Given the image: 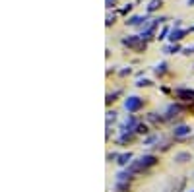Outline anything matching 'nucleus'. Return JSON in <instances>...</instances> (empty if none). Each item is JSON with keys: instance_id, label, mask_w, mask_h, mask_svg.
<instances>
[{"instance_id": "1", "label": "nucleus", "mask_w": 194, "mask_h": 192, "mask_svg": "<svg viewBox=\"0 0 194 192\" xmlns=\"http://www.w3.org/2000/svg\"><path fill=\"white\" fill-rule=\"evenodd\" d=\"M155 157L153 155H146V157H140L136 163H132V167H130V171H142V169H148V167H152V165H155Z\"/></svg>"}, {"instance_id": "2", "label": "nucleus", "mask_w": 194, "mask_h": 192, "mask_svg": "<svg viewBox=\"0 0 194 192\" xmlns=\"http://www.w3.org/2000/svg\"><path fill=\"white\" fill-rule=\"evenodd\" d=\"M142 105H144V101H142L140 97H128V99L124 101V107H126L128 111H138Z\"/></svg>"}, {"instance_id": "3", "label": "nucleus", "mask_w": 194, "mask_h": 192, "mask_svg": "<svg viewBox=\"0 0 194 192\" xmlns=\"http://www.w3.org/2000/svg\"><path fill=\"white\" fill-rule=\"evenodd\" d=\"M184 33H186V29H177V31L173 29V31H171V37H169V39L173 41V43H177V41H181L183 37H184Z\"/></svg>"}, {"instance_id": "4", "label": "nucleus", "mask_w": 194, "mask_h": 192, "mask_svg": "<svg viewBox=\"0 0 194 192\" xmlns=\"http://www.w3.org/2000/svg\"><path fill=\"white\" fill-rule=\"evenodd\" d=\"M142 21H146V18H144V16H132L130 20L126 21V24H128V25H140Z\"/></svg>"}, {"instance_id": "5", "label": "nucleus", "mask_w": 194, "mask_h": 192, "mask_svg": "<svg viewBox=\"0 0 194 192\" xmlns=\"http://www.w3.org/2000/svg\"><path fill=\"white\" fill-rule=\"evenodd\" d=\"M163 2H161V0H152V2H149L148 4V8H146V12H155L157 8H159V6H161Z\"/></svg>"}, {"instance_id": "6", "label": "nucleus", "mask_w": 194, "mask_h": 192, "mask_svg": "<svg viewBox=\"0 0 194 192\" xmlns=\"http://www.w3.org/2000/svg\"><path fill=\"white\" fill-rule=\"evenodd\" d=\"M177 95L179 97H194V91H190V89H177Z\"/></svg>"}, {"instance_id": "7", "label": "nucleus", "mask_w": 194, "mask_h": 192, "mask_svg": "<svg viewBox=\"0 0 194 192\" xmlns=\"http://www.w3.org/2000/svg\"><path fill=\"white\" fill-rule=\"evenodd\" d=\"M188 132H190L188 126H179V128L175 130V136H184V134H188Z\"/></svg>"}, {"instance_id": "8", "label": "nucleus", "mask_w": 194, "mask_h": 192, "mask_svg": "<svg viewBox=\"0 0 194 192\" xmlns=\"http://www.w3.org/2000/svg\"><path fill=\"white\" fill-rule=\"evenodd\" d=\"M130 157H132L130 153H123V155L119 157V165H126V163H128V159H130Z\"/></svg>"}, {"instance_id": "9", "label": "nucleus", "mask_w": 194, "mask_h": 192, "mask_svg": "<svg viewBox=\"0 0 194 192\" xmlns=\"http://www.w3.org/2000/svg\"><path fill=\"white\" fill-rule=\"evenodd\" d=\"M163 50H165L167 55H171V53H177V50H179V47H177V45H171V47H165Z\"/></svg>"}, {"instance_id": "10", "label": "nucleus", "mask_w": 194, "mask_h": 192, "mask_svg": "<svg viewBox=\"0 0 194 192\" xmlns=\"http://www.w3.org/2000/svg\"><path fill=\"white\" fill-rule=\"evenodd\" d=\"M163 72H165V64L161 62V64H159V66L155 68V74H163Z\"/></svg>"}, {"instance_id": "11", "label": "nucleus", "mask_w": 194, "mask_h": 192, "mask_svg": "<svg viewBox=\"0 0 194 192\" xmlns=\"http://www.w3.org/2000/svg\"><path fill=\"white\" fill-rule=\"evenodd\" d=\"M134 8V4H126V8H123V10H120V14H126V12H130Z\"/></svg>"}, {"instance_id": "12", "label": "nucleus", "mask_w": 194, "mask_h": 192, "mask_svg": "<svg viewBox=\"0 0 194 192\" xmlns=\"http://www.w3.org/2000/svg\"><path fill=\"white\" fill-rule=\"evenodd\" d=\"M113 6H117V0H107V8H113Z\"/></svg>"}, {"instance_id": "13", "label": "nucleus", "mask_w": 194, "mask_h": 192, "mask_svg": "<svg viewBox=\"0 0 194 192\" xmlns=\"http://www.w3.org/2000/svg\"><path fill=\"white\" fill-rule=\"evenodd\" d=\"M167 33H169V29H167V27H165V29H163V31H161V35H159V39H165V35H167Z\"/></svg>"}, {"instance_id": "14", "label": "nucleus", "mask_w": 194, "mask_h": 192, "mask_svg": "<svg viewBox=\"0 0 194 192\" xmlns=\"http://www.w3.org/2000/svg\"><path fill=\"white\" fill-rule=\"evenodd\" d=\"M138 85H149V80H140Z\"/></svg>"}, {"instance_id": "15", "label": "nucleus", "mask_w": 194, "mask_h": 192, "mask_svg": "<svg viewBox=\"0 0 194 192\" xmlns=\"http://www.w3.org/2000/svg\"><path fill=\"white\" fill-rule=\"evenodd\" d=\"M111 24H114V16H113V18H111V16L107 18V25H111Z\"/></svg>"}, {"instance_id": "16", "label": "nucleus", "mask_w": 194, "mask_h": 192, "mask_svg": "<svg viewBox=\"0 0 194 192\" xmlns=\"http://www.w3.org/2000/svg\"><path fill=\"white\" fill-rule=\"evenodd\" d=\"M138 132H148L146 126H142V124H138Z\"/></svg>"}, {"instance_id": "17", "label": "nucleus", "mask_w": 194, "mask_h": 192, "mask_svg": "<svg viewBox=\"0 0 194 192\" xmlns=\"http://www.w3.org/2000/svg\"><path fill=\"white\" fill-rule=\"evenodd\" d=\"M188 6H194V0H188Z\"/></svg>"}]
</instances>
